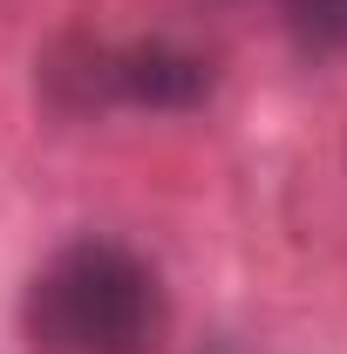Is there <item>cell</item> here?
Instances as JSON below:
<instances>
[{"instance_id": "2", "label": "cell", "mask_w": 347, "mask_h": 354, "mask_svg": "<svg viewBox=\"0 0 347 354\" xmlns=\"http://www.w3.org/2000/svg\"><path fill=\"white\" fill-rule=\"evenodd\" d=\"M109 88L116 109H198L212 95V62L184 41H116L109 55Z\"/></svg>"}, {"instance_id": "5", "label": "cell", "mask_w": 347, "mask_h": 354, "mask_svg": "<svg viewBox=\"0 0 347 354\" xmlns=\"http://www.w3.org/2000/svg\"><path fill=\"white\" fill-rule=\"evenodd\" d=\"M218 354H232V348H218Z\"/></svg>"}, {"instance_id": "1", "label": "cell", "mask_w": 347, "mask_h": 354, "mask_svg": "<svg viewBox=\"0 0 347 354\" xmlns=\"http://www.w3.org/2000/svg\"><path fill=\"white\" fill-rule=\"evenodd\" d=\"M21 327L35 354H150L164 334V286L130 245L75 239L28 279Z\"/></svg>"}, {"instance_id": "4", "label": "cell", "mask_w": 347, "mask_h": 354, "mask_svg": "<svg viewBox=\"0 0 347 354\" xmlns=\"http://www.w3.org/2000/svg\"><path fill=\"white\" fill-rule=\"evenodd\" d=\"M279 14L306 55H347V0H279Z\"/></svg>"}, {"instance_id": "3", "label": "cell", "mask_w": 347, "mask_h": 354, "mask_svg": "<svg viewBox=\"0 0 347 354\" xmlns=\"http://www.w3.org/2000/svg\"><path fill=\"white\" fill-rule=\"evenodd\" d=\"M109 55L116 41L88 35V28H68L62 41H48V55L35 62L41 68V88L62 116H95V109H116V88H109Z\"/></svg>"}]
</instances>
